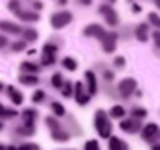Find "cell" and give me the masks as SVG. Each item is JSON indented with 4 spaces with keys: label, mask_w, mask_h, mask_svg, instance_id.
<instances>
[{
    "label": "cell",
    "mask_w": 160,
    "mask_h": 150,
    "mask_svg": "<svg viewBox=\"0 0 160 150\" xmlns=\"http://www.w3.org/2000/svg\"><path fill=\"white\" fill-rule=\"evenodd\" d=\"M110 114L106 112V110L98 108L96 112H94V128L98 130V136L100 138H110L112 136V122H110Z\"/></svg>",
    "instance_id": "1"
},
{
    "label": "cell",
    "mask_w": 160,
    "mask_h": 150,
    "mask_svg": "<svg viewBox=\"0 0 160 150\" xmlns=\"http://www.w3.org/2000/svg\"><path fill=\"white\" fill-rule=\"evenodd\" d=\"M70 22H72V12H68V10H60V12H54L52 16H50V26L54 30H60V28L68 26Z\"/></svg>",
    "instance_id": "2"
},
{
    "label": "cell",
    "mask_w": 160,
    "mask_h": 150,
    "mask_svg": "<svg viewBox=\"0 0 160 150\" xmlns=\"http://www.w3.org/2000/svg\"><path fill=\"white\" fill-rule=\"evenodd\" d=\"M136 92V80L134 78H122L118 82V94L120 98H130Z\"/></svg>",
    "instance_id": "3"
},
{
    "label": "cell",
    "mask_w": 160,
    "mask_h": 150,
    "mask_svg": "<svg viewBox=\"0 0 160 150\" xmlns=\"http://www.w3.org/2000/svg\"><path fill=\"white\" fill-rule=\"evenodd\" d=\"M120 130L128 134H134L138 130H142V120L140 118H134V116H128V118H122L120 120Z\"/></svg>",
    "instance_id": "4"
},
{
    "label": "cell",
    "mask_w": 160,
    "mask_h": 150,
    "mask_svg": "<svg viewBox=\"0 0 160 150\" xmlns=\"http://www.w3.org/2000/svg\"><path fill=\"white\" fill-rule=\"evenodd\" d=\"M158 132H160V128L156 126V124H154V122H148L146 126H142V130H140V138H142L144 142H150V144H152V142H156L154 138L158 136Z\"/></svg>",
    "instance_id": "5"
},
{
    "label": "cell",
    "mask_w": 160,
    "mask_h": 150,
    "mask_svg": "<svg viewBox=\"0 0 160 150\" xmlns=\"http://www.w3.org/2000/svg\"><path fill=\"white\" fill-rule=\"evenodd\" d=\"M102 50L106 54H112L114 50H116V42H118V32H106V36H104L102 40Z\"/></svg>",
    "instance_id": "6"
},
{
    "label": "cell",
    "mask_w": 160,
    "mask_h": 150,
    "mask_svg": "<svg viewBox=\"0 0 160 150\" xmlns=\"http://www.w3.org/2000/svg\"><path fill=\"white\" fill-rule=\"evenodd\" d=\"M82 34H84V36H88V38H98V40H102L104 36H106V30L100 26V24H88V26L82 30Z\"/></svg>",
    "instance_id": "7"
},
{
    "label": "cell",
    "mask_w": 160,
    "mask_h": 150,
    "mask_svg": "<svg viewBox=\"0 0 160 150\" xmlns=\"http://www.w3.org/2000/svg\"><path fill=\"white\" fill-rule=\"evenodd\" d=\"M20 116H22V124L36 128V126H34V122H36V118H38V110L36 108H24Z\"/></svg>",
    "instance_id": "8"
},
{
    "label": "cell",
    "mask_w": 160,
    "mask_h": 150,
    "mask_svg": "<svg viewBox=\"0 0 160 150\" xmlns=\"http://www.w3.org/2000/svg\"><path fill=\"white\" fill-rule=\"evenodd\" d=\"M42 64H34L32 60H24L20 62V74H38Z\"/></svg>",
    "instance_id": "9"
},
{
    "label": "cell",
    "mask_w": 160,
    "mask_h": 150,
    "mask_svg": "<svg viewBox=\"0 0 160 150\" xmlns=\"http://www.w3.org/2000/svg\"><path fill=\"white\" fill-rule=\"evenodd\" d=\"M84 78H86V86H88V94H96L98 92V84H96V74L92 72V70H86V74H84Z\"/></svg>",
    "instance_id": "10"
},
{
    "label": "cell",
    "mask_w": 160,
    "mask_h": 150,
    "mask_svg": "<svg viewBox=\"0 0 160 150\" xmlns=\"http://www.w3.org/2000/svg\"><path fill=\"white\" fill-rule=\"evenodd\" d=\"M134 36H136L138 42H146V40L150 38V34H148V24L146 22H140L136 28H134Z\"/></svg>",
    "instance_id": "11"
},
{
    "label": "cell",
    "mask_w": 160,
    "mask_h": 150,
    "mask_svg": "<svg viewBox=\"0 0 160 150\" xmlns=\"http://www.w3.org/2000/svg\"><path fill=\"white\" fill-rule=\"evenodd\" d=\"M0 30H2V32H8V34H22L24 32L22 26H18V24H14V22H8V20H2V22H0Z\"/></svg>",
    "instance_id": "12"
},
{
    "label": "cell",
    "mask_w": 160,
    "mask_h": 150,
    "mask_svg": "<svg viewBox=\"0 0 160 150\" xmlns=\"http://www.w3.org/2000/svg\"><path fill=\"white\" fill-rule=\"evenodd\" d=\"M6 92H8V96H10V102H12L14 106H20V104H22L24 96H22V92H20V90H16L14 86H8V88H6Z\"/></svg>",
    "instance_id": "13"
},
{
    "label": "cell",
    "mask_w": 160,
    "mask_h": 150,
    "mask_svg": "<svg viewBox=\"0 0 160 150\" xmlns=\"http://www.w3.org/2000/svg\"><path fill=\"white\" fill-rule=\"evenodd\" d=\"M16 16L20 20H24V22H38V20H40L36 10H22V12H18Z\"/></svg>",
    "instance_id": "14"
},
{
    "label": "cell",
    "mask_w": 160,
    "mask_h": 150,
    "mask_svg": "<svg viewBox=\"0 0 160 150\" xmlns=\"http://www.w3.org/2000/svg\"><path fill=\"white\" fill-rule=\"evenodd\" d=\"M50 136H52L54 142H68V140H70V134L66 132V128L52 130V132H50Z\"/></svg>",
    "instance_id": "15"
},
{
    "label": "cell",
    "mask_w": 160,
    "mask_h": 150,
    "mask_svg": "<svg viewBox=\"0 0 160 150\" xmlns=\"http://www.w3.org/2000/svg\"><path fill=\"white\" fill-rule=\"evenodd\" d=\"M18 82H22L24 86H36L40 80H38L36 74H20V76H18Z\"/></svg>",
    "instance_id": "16"
},
{
    "label": "cell",
    "mask_w": 160,
    "mask_h": 150,
    "mask_svg": "<svg viewBox=\"0 0 160 150\" xmlns=\"http://www.w3.org/2000/svg\"><path fill=\"white\" fill-rule=\"evenodd\" d=\"M108 148H110V150H126L128 144L124 142V140L116 138V136H110V138H108Z\"/></svg>",
    "instance_id": "17"
},
{
    "label": "cell",
    "mask_w": 160,
    "mask_h": 150,
    "mask_svg": "<svg viewBox=\"0 0 160 150\" xmlns=\"http://www.w3.org/2000/svg\"><path fill=\"white\" fill-rule=\"evenodd\" d=\"M110 118L112 120H122L124 116H126V110H124V106H120V104H116V106L110 108Z\"/></svg>",
    "instance_id": "18"
},
{
    "label": "cell",
    "mask_w": 160,
    "mask_h": 150,
    "mask_svg": "<svg viewBox=\"0 0 160 150\" xmlns=\"http://www.w3.org/2000/svg\"><path fill=\"white\" fill-rule=\"evenodd\" d=\"M104 20H106V24H108V26H118V14H116V10H110V12H106V14H104Z\"/></svg>",
    "instance_id": "19"
},
{
    "label": "cell",
    "mask_w": 160,
    "mask_h": 150,
    "mask_svg": "<svg viewBox=\"0 0 160 150\" xmlns=\"http://www.w3.org/2000/svg\"><path fill=\"white\" fill-rule=\"evenodd\" d=\"M50 110H52V114H56L58 118H64V116H66V108H64L60 102H50Z\"/></svg>",
    "instance_id": "20"
},
{
    "label": "cell",
    "mask_w": 160,
    "mask_h": 150,
    "mask_svg": "<svg viewBox=\"0 0 160 150\" xmlns=\"http://www.w3.org/2000/svg\"><path fill=\"white\" fill-rule=\"evenodd\" d=\"M58 48L60 46L54 42V40H48V42H44V46H42V54H56Z\"/></svg>",
    "instance_id": "21"
},
{
    "label": "cell",
    "mask_w": 160,
    "mask_h": 150,
    "mask_svg": "<svg viewBox=\"0 0 160 150\" xmlns=\"http://www.w3.org/2000/svg\"><path fill=\"white\" fill-rule=\"evenodd\" d=\"M62 66L66 68L68 72H74V70L78 68V62H76L72 56H64V58H62Z\"/></svg>",
    "instance_id": "22"
},
{
    "label": "cell",
    "mask_w": 160,
    "mask_h": 150,
    "mask_svg": "<svg viewBox=\"0 0 160 150\" xmlns=\"http://www.w3.org/2000/svg\"><path fill=\"white\" fill-rule=\"evenodd\" d=\"M22 38L26 40V42H32V44H34V42L38 40V32H36L34 28H26V30L22 32Z\"/></svg>",
    "instance_id": "23"
},
{
    "label": "cell",
    "mask_w": 160,
    "mask_h": 150,
    "mask_svg": "<svg viewBox=\"0 0 160 150\" xmlns=\"http://www.w3.org/2000/svg\"><path fill=\"white\" fill-rule=\"evenodd\" d=\"M60 90H62V96L64 98L74 96V82H72V80H66V82H64V86L60 88Z\"/></svg>",
    "instance_id": "24"
},
{
    "label": "cell",
    "mask_w": 160,
    "mask_h": 150,
    "mask_svg": "<svg viewBox=\"0 0 160 150\" xmlns=\"http://www.w3.org/2000/svg\"><path fill=\"white\" fill-rule=\"evenodd\" d=\"M14 130H16V134H18V136H32V134L36 132V128L26 126V124H22V126H18V128H14Z\"/></svg>",
    "instance_id": "25"
},
{
    "label": "cell",
    "mask_w": 160,
    "mask_h": 150,
    "mask_svg": "<svg viewBox=\"0 0 160 150\" xmlns=\"http://www.w3.org/2000/svg\"><path fill=\"white\" fill-rule=\"evenodd\" d=\"M50 82H52V86H54V88H62L66 80H64V76H62L60 72H54V74H52V78H50Z\"/></svg>",
    "instance_id": "26"
},
{
    "label": "cell",
    "mask_w": 160,
    "mask_h": 150,
    "mask_svg": "<svg viewBox=\"0 0 160 150\" xmlns=\"http://www.w3.org/2000/svg\"><path fill=\"white\" fill-rule=\"evenodd\" d=\"M46 126L50 128V132H52V130L62 128V126H60V122H58V116H56V114H54V116H46Z\"/></svg>",
    "instance_id": "27"
},
{
    "label": "cell",
    "mask_w": 160,
    "mask_h": 150,
    "mask_svg": "<svg viewBox=\"0 0 160 150\" xmlns=\"http://www.w3.org/2000/svg\"><path fill=\"white\" fill-rule=\"evenodd\" d=\"M40 64L44 66H52V64H56V54H42V60H40Z\"/></svg>",
    "instance_id": "28"
},
{
    "label": "cell",
    "mask_w": 160,
    "mask_h": 150,
    "mask_svg": "<svg viewBox=\"0 0 160 150\" xmlns=\"http://www.w3.org/2000/svg\"><path fill=\"white\" fill-rule=\"evenodd\" d=\"M90 98H92V94H88V92L86 94L82 92V94H78V96H74V100H76L78 106H86V104L90 102Z\"/></svg>",
    "instance_id": "29"
},
{
    "label": "cell",
    "mask_w": 160,
    "mask_h": 150,
    "mask_svg": "<svg viewBox=\"0 0 160 150\" xmlns=\"http://www.w3.org/2000/svg\"><path fill=\"white\" fill-rule=\"evenodd\" d=\"M146 108H142V106H134L132 110H130V116H134V118H140V120H142L144 116H146Z\"/></svg>",
    "instance_id": "30"
},
{
    "label": "cell",
    "mask_w": 160,
    "mask_h": 150,
    "mask_svg": "<svg viewBox=\"0 0 160 150\" xmlns=\"http://www.w3.org/2000/svg\"><path fill=\"white\" fill-rule=\"evenodd\" d=\"M26 44H28V42L22 38V40H16V42H12V44H10V48H12V52H22V50L26 48Z\"/></svg>",
    "instance_id": "31"
},
{
    "label": "cell",
    "mask_w": 160,
    "mask_h": 150,
    "mask_svg": "<svg viewBox=\"0 0 160 150\" xmlns=\"http://www.w3.org/2000/svg\"><path fill=\"white\" fill-rule=\"evenodd\" d=\"M148 24H152V26H156L160 30V14L158 12H150L148 14Z\"/></svg>",
    "instance_id": "32"
},
{
    "label": "cell",
    "mask_w": 160,
    "mask_h": 150,
    "mask_svg": "<svg viewBox=\"0 0 160 150\" xmlns=\"http://www.w3.org/2000/svg\"><path fill=\"white\" fill-rule=\"evenodd\" d=\"M8 10H10L12 14L22 12V10H20V0H8Z\"/></svg>",
    "instance_id": "33"
},
{
    "label": "cell",
    "mask_w": 160,
    "mask_h": 150,
    "mask_svg": "<svg viewBox=\"0 0 160 150\" xmlns=\"http://www.w3.org/2000/svg\"><path fill=\"white\" fill-rule=\"evenodd\" d=\"M44 98H46L44 90H36V92L32 94V102H34V104H40V102H44Z\"/></svg>",
    "instance_id": "34"
},
{
    "label": "cell",
    "mask_w": 160,
    "mask_h": 150,
    "mask_svg": "<svg viewBox=\"0 0 160 150\" xmlns=\"http://www.w3.org/2000/svg\"><path fill=\"white\" fill-rule=\"evenodd\" d=\"M16 108H8V106H4L2 108V118H14V116H16Z\"/></svg>",
    "instance_id": "35"
},
{
    "label": "cell",
    "mask_w": 160,
    "mask_h": 150,
    "mask_svg": "<svg viewBox=\"0 0 160 150\" xmlns=\"http://www.w3.org/2000/svg\"><path fill=\"white\" fill-rule=\"evenodd\" d=\"M18 148H20V150H38L40 146H38L36 142H22Z\"/></svg>",
    "instance_id": "36"
},
{
    "label": "cell",
    "mask_w": 160,
    "mask_h": 150,
    "mask_svg": "<svg viewBox=\"0 0 160 150\" xmlns=\"http://www.w3.org/2000/svg\"><path fill=\"white\" fill-rule=\"evenodd\" d=\"M112 66L114 68H124V66H126V58H124V56H116L114 62H112Z\"/></svg>",
    "instance_id": "37"
},
{
    "label": "cell",
    "mask_w": 160,
    "mask_h": 150,
    "mask_svg": "<svg viewBox=\"0 0 160 150\" xmlns=\"http://www.w3.org/2000/svg\"><path fill=\"white\" fill-rule=\"evenodd\" d=\"M84 148H86V150H98V148H100V144H98V140H86Z\"/></svg>",
    "instance_id": "38"
},
{
    "label": "cell",
    "mask_w": 160,
    "mask_h": 150,
    "mask_svg": "<svg viewBox=\"0 0 160 150\" xmlns=\"http://www.w3.org/2000/svg\"><path fill=\"white\" fill-rule=\"evenodd\" d=\"M110 10H112V4L104 2V4H100V6H98V14H106V12H110Z\"/></svg>",
    "instance_id": "39"
},
{
    "label": "cell",
    "mask_w": 160,
    "mask_h": 150,
    "mask_svg": "<svg viewBox=\"0 0 160 150\" xmlns=\"http://www.w3.org/2000/svg\"><path fill=\"white\" fill-rule=\"evenodd\" d=\"M152 40H154V46H156V50H160V30L158 28L152 32Z\"/></svg>",
    "instance_id": "40"
},
{
    "label": "cell",
    "mask_w": 160,
    "mask_h": 150,
    "mask_svg": "<svg viewBox=\"0 0 160 150\" xmlns=\"http://www.w3.org/2000/svg\"><path fill=\"white\" fill-rule=\"evenodd\" d=\"M82 92H84V84L80 82V80L74 82V96H78V94H82Z\"/></svg>",
    "instance_id": "41"
},
{
    "label": "cell",
    "mask_w": 160,
    "mask_h": 150,
    "mask_svg": "<svg viewBox=\"0 0 160 150\" xmlns=\"http://www.w3.org/2000/svg\"><path fill=\"white\" fill-rule=\"evenodd\" d=\"M104 80H106V82H112V80H114V72H112V70H104Z\"/></svg>",
    "instance_id": "42"
},
{
    "label": "cell",
    "mask_w": 160,
    "mask_h": 150,
    "mask_svg": "<svg viewBox=\"0 0 160 150\" xmlns=\"http://www.w3.org/2000/svg\"><path fill=\"white\" fill-rule=\"evenodd\" d=\"M42 6H44V4L40 2V0H32V8L36 10V12H40V10H42Z\"/></svg>",
    "instance_id": "43"
},
{
    "label": "cell",
    "mask_w": 160,
    "mask_h": 150,
    "mask_svg": "<svg viewBox=\"0 0 160 150\" xmlns=\"http://www.w3.org/2000/svg\"><path fill=\"white\" fill-rule=\"evenodd\" d=\"M0 46H2V48H6V46H8V38H6V34H2V36H0Z\"/></svg>",
    "instance_id": "44"
},
{
    "label": "cell",
    "mask_w": 160,
    "mask_h": 150,
    "mask_svg": "<svg viewBox=\"0 0 160 150\" xmlns=\"http://www.w3.org/2000/svg\"><path fill=\"white\" fill-rule=\"evenodd\" d=\"M140 10H142V8H140V4H132V12H134V14H138Z\"/></svg>",
    "instance_id": "45"
},
{
    "label": "cell",
    "mask_w": 160,
    "mask_h": 150,
    "mask_svg": "<svg viewBox=\"0 0 160 150\" xmlns=\"http://www.w3.org/2000/svg\"><path fill=\"white\" fill-rule=\"evenodd\" d=\"M78 4H82V6H90V4H92V0H78Z\"/></svg>",
    "instance_id": "46"
},
{
    "label": "cell",
    "mask_w": 160,
    "mask_h": 150,
    "mask_svg": "<svg viewBox=\"0 0 160 150\" xmlns=\"http://www.w3.org/2000/svg\"><path fill=\"white\" fill-rule=\"evenodd\" d=\"M152 150H160V142H152V146H150Z\"/></svg>",
    "instance_id": "47"
},
{
    "label": "cell",
    "mask_w": 160,
    "mask_h": 150,
    "mask_svg": "<svg viewBox=\"0 0 160 150\" xmlns=\"http://www.w3.org/2000/svg\"><path fill=\"white\" fill-rule=\"evenodd\" d=\"M66 2H68V0H58V4H60V6H66Z\"/></svg>",
    "instance_id": "48"
},
{
    "label": "cell",
    "mask_w": 160,
    "mask_h": 150,
    "mask_svg": "<svg viewBox=\"0 0 160 150\" xmlns=\"http://www.w3.org/2000/svg\"><path fill=\"white\" fill-rule=\"evenodd\" d=\"M154 4H156V8L160 10V0H154Z\"/></svg>",
    "instance_id": "49"
},
{
    "label": "cell",
    "mask_w": 160,
    "mask_h": 150,
    "mask_svg": "<svg viewBox=\"0 0 160 150\" xmlns=\"http://www.w3.org/2000/svg\"><path fill=\"white\" fill-rule=\"evenodd\" d=\"M106 2H110V4H114V2H116V0H106Z\"/></svg>",
    "instance_id": "50"
},
{
    "label": "cell",
    "mask_w": 160,
    "mask_h": 150,
    "mask_svg": "<svg viewBox=\"0 0 160 150\" xmlns=\"http://www.w3.org/2000/svg\"><path fill=\"white\" fill-rule=\"evenodd\" d=\"M128 2H132V0H128Z\"/></svg>",
    "instance_id": "51"
},
{
    "label": "cell",
    "mask_w": 160,
    "mask_h": 150,
    "mask_svg": "<svg viewBox=\"0 0 160 150\" xmlns=\"http://www.w3.org/2000/svg\"><path fill=\"white\" fill-rule=\"evenodd\" d=\"M158 136H160V132H158Z\"/></svg>",
    "instance_id": "52"
}]
</instances>
